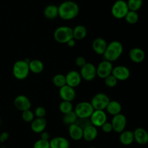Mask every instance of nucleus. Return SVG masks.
I'll use <instances>...</instances> for the list:
<instances>
[{"label":"nucleus","mask_w":148,"mask_h":148,"mask_svg":"<svg viewBox=\"0 0 148 148\" xmlns=\"http://www.w3.org/2000/svg\"><path fill=\"white\" fill-rule=\"evenodd\" d=\"M46 114V111L44 107L43 106L37 107L34 111L35 116H36V118H44Z\"/></svg>","instance_id":"37"},{"label":"nucleus","mask_w":148,"mask_h":148,"mask_svg":"<svg viewBox=\"0 0 148 148\" xmlns=\"http://www.w3.org/2000/svg\"><path fill=\"white\" fill-rule=\"evenodd\" d=\"M29 69L30 72H33L34 74H40L44 69V64L43 62L39 59H33L30 60L29 62Z\"/></svg>","instance_id":"27"},{"label":"nucleus","mask_w":148,"mask_h":148,"mask_svg":"<svg viewBox=\"0 0 148 148\" xmlns=\"http://www.w3.org/2000/svg\"><path fill=\"white\" fill-rule=\"evenodd\" d=\"M90 119L92 126L95 127H101L103 124L107 121V114L104 111L94 110Z\"/></svg>","instance_id":"11"},{"label":"nucleus","mask_w":148,"mask_h":148,"mask_svg":"<svg viewBox=\"0 0 148 148\" xmlns=\"http://www.w3.org/2000/svg\"><path fill=\"white\" fill-rule=\"evenodd\" d=\"M88 34L85 26L78 25L73 28V38L75 40H80L85 38Z\"/></svg>","instance_id":"26"},{"label":"nucleus","mask_w":148,"mask_h":148,"mask_svg":"<svg viewBox=\"0 0 148 148\" xmlns=\"http://www.w3.org/2000/svg\"><path fill=\"white\" fill-rule=\"evenodd\" d=\"M129 56L134 63H142L145 59V53L140 48H133L129 52Z\"/></svg>","instance_id":"18"},{"label":"nucleus","mask_w":148,"mask_h":148,"mask_svg":"<svg viewBox=\"0 0 148 148\" xmlns=\"http://www.w3.org/2000/svg\"><path fill=\"white\" fill-rule=\"evenodd\" d=\"M33 148H50V143L49 140L40 139L34 143Z\"/></svg>","instance_id":"36"},{"label":"nucleus","mask_w":148,"mask_h":148,"mask_svg":"<svg viewBox=\"0 0 148 148\" xmlns=\"http://www.w3.org/2000/svg\"><path fill=\"white\" fill-rule=\"evenodd\" d=\"M98 134L97 127L91 125L83 130V136L82 138L87 142H92L97 138Z\"/></svg>","instance_id":"22"},{"label":"nucleus","mask_w":148,"mask_h":148,"mask_svg":"<svg viewBox=\"0 0 148 148\" xmlns=\"http://www.w3.org/2000/svg\"><path fill=\"white\" fill-rule=\"evenodd\" d=\"M110 98L106 94L103 92H98L92 98L90 103L93 107L94 110H101L104 111L110 102Z\"/></svg>","instance_id":"6"},{"label":"nucleus","mask_w":148,"mask_h":148,"mask_svg":"<svg viewBox=\"0 0 148 148\" xmlns=\"http://www.w3.org/2000/svg\"><path fill=\"white\" fill-rule=\"evenodd\" d=\"M43 14L45 17L49 20H54L59 17V10L58 6L55 4H49L45 7L43 10Z\"/></svg>","instance_id":"23"},{"label":"nucleus","mask_w":148,"mask_h":148,"mask_svg":"<svg viewBox=\"0 0 148 148\" xmlns=\"http://www.w3.org/2000/svg\"><path fill=\"white\" fill-rule=\"evenodd\" d=\"M8 138H9L8 133L6 132L1 133V135H0V143H4V142H6L7 140H8Z\"/></svg>","instance_id":"40"},{"label":"nucleus","mask_w":148,"mask_h":148,"mask_svg":"<svg viewBox=\"0 0 148 148\" xmlns=\"http://www.w3.org/2000/svg\"><path fill=\"white\" fill-rule=\"evenodd\" d=\"M125 20L127 23L130 25H134L138 22L139 20V14L137 12L134 11H129L127 15L124 17Z\"/></svg>","instance_id":"31"},{"label":"nucleus","mask_w":148,"mask_h":148,"mask_svg":"<svg viewBox=\"0 0 148 148\" xmlns=\"http://www.w3.org/2000/svg\"><path fill=\"white\" fill-rule=\"evenodd\" d=\"M52 82L55 87L59 88H61L62 87L66 85L65 75H62V74H57V75H54L53 79H52Z\"/></svg>","instance_id":"29"},{"label":"nucleus","mask_w":148,"mask_h":148,"mask_svg":"<svg viewBox=\"0 0 148 148\" xmlns=\"http://www.w3.org/2000/svg\"><path fill=\"white\" fill-rule=\"evenodd\" d=\"M59 109L61 111L62 114H67V113L73 111V105H72V102H69V101H62L60 103L59 106Z\"/></svg>","instance_id":"30"},{"label":"nucleus","mask_w":148,"mask_h":148,"mask_svg":"<svg viewBox=\"0 0 148 148\" xmlns=\"http://www.w3.org/2000/svg\"><path fill=\"white\" fill-rule=\"evenodd\" d=\"M77 119V116L74 111L67 113V114H63V116H62V122L64 123V124L68 126V127L72 125V124H75Z\"/></svg>","instance_id":"28"},{"label":"nucleus","mask_w":148,"mask_h":148,"mask_svg":"<svg viewBox=\"0 0 148 148\" xmlns=\"http://www.w3.org/2000/svg\"><path fill=\"white\" fill-rule=\"evenodd\" d=\"M77 118H90L94 111L90 102H80L76 105L74 109Z\"/></svg>","instance_id":"7"},{"label":"nucleus","mask_w":148,"mask_h":148,"mask_svg":"<svg viewBox=\"0 0 148 148\" xmlns=\"http://www.w3.org/2000/svg\"><path fill=\"white\" fill-rule=\"evenodd\" d=\"M49 137H50V134H49V132H47L43 131V132L40 133V139H42V140H49Z\"/></svg>","instance_id":"41"},{"label":"nucleus","mask_w":148,"mask_h":148,"mask_svg":"<svg viewBox=\"0 0 148 148\" xmlns=\"http://www.w3.org/2000/svg\"><path fill=\"white\" fill-rule=\"evenodd\" d=\"M59 96L64 101L72 102L76 98V92L75 88L66 85L59 88Z\"/></svg>","instance_id":"14"},{"label":"nucleus","mask_w":148,"mask_h":148,"mask_svg":"<svg viewBox=\"0 0 148 148\" xmlns=\"http://www.w3.org/2000/svg\"><path fill=\"white\" fill-rule=\"evenodd\" d=\"M101 129H102V131L105 133H110L113 131V127L112 125H111V123L108 122V121H106L105 124H103Z\"/></svg>","instance_id":"38"},{"label":"nucleus","mask_w":148,"mask_h":148,"mask_svg":"<svg viewBox=\"0 0 148 148\" xmlns=\"http://www.w3.org/2000/svg\"><path fill=\"white\" fill-rule=\"evenodd\" d=\"M97 76L101 79H106L107 77L111 75L114 66L112 63L108 61L103 60L97 66Z\"/></svg>","instance_id":"10"},{"label":"nucleus","mask_w":148,"mask_h":148,"mask_svg":"<svg viewBox=\"0 0 148 148\" xmlns=\"http://www.w3.org/2000/svg\"><path fill=\"white\" fill-rule=\"evenodd\" d=\"M111 75L118 81H125L130 77V71L128 67L122 65L114 66Z\"/></svg>","instance_id":"13"},{"label":"nucleus","mask_w":148,"mask_h":148,"mask_svg":"<svg viewBox=\"0 0 148 148\" xmlns=\"http://www.w3.org/2000/svg\"><path fill=\"white\" fill-rule=\"evenodd\" d=\"M124 51V47L121 42L118 40H113L108 44L106 50L103 53L104 60L110 62H114L119 59Z\"/></svg>","instance_id":"2"},{"label":"nucleus","mask_w":148,"mask_h":148,"mask_svg":"<svg viewBox=\"0 0 148 148\" xmlns=\"http://www.w3.org/2000/svg\"><path fill=\"white\" fill-rule=\"evenodd\" d=\"M22 118L25 122L31 123L35 119L34 112H33L30 109L23 111L22 114Z\"/></svg>","instance_id":"34"},{"label":"nucleus","mask_w":148,"mask_h":148,"mask_svg":"<svg viewBox=\"0 0 148 148\" xmlns=\"http://www.w3.org/2000/svg\"><path fill=\"white\" fill-rule=\"evenodd\" d=\"M111 123L113 127V131L121 134L125 130L127 123V118L124 114H119L113 116Z\"/></svg>","instance_id":"9"},{"label":"nucleus","mask_w":148,"mask_h":148,"mask_svg":"<svg viewBox=\"0 0 148 148\" xmlns=\"http://www.w3.org/2000/svg\"><path fill=\"white\" fill-rule=\"evenodd\" d=\"M86 63V59H85V57H83V56H78V57H77V59H75V64H76V65L78 67H82Z\"/></svg>","instance_id":"39"},{"label":"nucleus","mask_w":148,"mask_h":148,"mask_svg":"<svg viewBox=\"0 0 148 148\" xmlns=\"http://www.w3.org/2000/svg\"><path fill=\"white\" fill-rule=\"evenodd\" d=\"M75 124L79 126L82 130H85V128L92 125L90 118H77Z\"/></svg>","instance_id":"33"},{"label":"nucleus","mask_w":148,"mask_h":148,"mask_svg":"<svg viewBox=\"0 0 148 148\" xmlns=\"http://www.w3.org/2000/svg\"><path fill=\"white\" fill-rule=\"evenodd\" d=\"M14 106L18 111H23L30 110L31 108V102L26 95H17L14 100Z\"/></svg>","instance_id":"12"},{"label":"nucleus","mask_w":148,"mask_h":148,"mask_svg":"<svg viewBox=\"0 0 148 148\" xmlns=\"http://www.w3.org/2000/svg\"><path fill=\"white\" fill-rule=\"evenodd\" d=\"M0 124H1V119H0Z\"/></svg>","instance_id":"44"},{"label":"nucleus","mask_w":148,"mask_h":148,"mask_svg":"<svg viewBox=\"0 0 148 148\" xmlns=\"http://www.w3.org/2000/svg\"><path fill=\"white\" fill-rule=\"evenodd\" d=\"M68 131H69V137L71 139L75 141H79L82 139L83 136V130L77 125L76 124H73L68 127Z\"/></svg>","instance_id":"20"},{"label":"nucleus","mask_w":148,"mask_h":148,"mask_svg":"<svg viewBox=\"0 0 148 148\" xmlns=\"http://www.w3.org/2000/svg\"><path fill=\"white\" fill-rule=\"evenodd\" d=\"M129 11L130 10H129L127 3L124 0L116 1L113 4L111 10L113 17L119 20L124 18Z\"/></svg>","instance_id":"5"},{"label":"nucleus","mask_w":148,"mask_h":148,"mask_svg":"<svg viewBox=\"0 0 148 148\" xmlns=\"http://www.w3.org/2000/svg\"><path fill=\"white\" fill-rule=\"evenodd\" d=\"M79 74L82 79L88 82H90L96 77L97 68L92 63L87 62L82 67H81Z\"/></svg>","instance_id":"8"},{"label":"nucleus","mask_w":148,"mask_h":148,"mask_svg":"<svg viewBox=\"0 0 148 148\" xmlns=\"http://www.w3.org/2000/svg\"><path fill=\"white\" fill-rule=\"evenodd\" d=\"M108 43L103 38H96L94 39L92 43V47L95 53L98 55H103L104 52L106 50Z\"/></svg>","instance_id":"17"},{"label":"nucleus","mask_w":148,"mask_h":148,"mask_svg":"<svg viewBox=\"0 0 148 148\" xmlns=\"http://www.w3.org/2000/svg\"><path fill=\"white\" fill-rule=\"evenodd\" d=\"M104 82H105V85H106L108 88H114L116 86L117 83H118V80L113 76L112 75H109L107 77L106 79H104Z\"/></svg>","instance_id":"35"},{"label":"nucleus","mask_w":148,"mask_h":148,"mask_svg":"<svg viewBox=\"0 0 148 148\" xmlns=\"http://www.w3.org/2000/svg\"><path fill=\"white\" fill-rule=\"evenodd\" d=\"M75 44H76V40H75L74 38L72 39V40H70L69 41H68L67 43H66V45L70 48H72L74 47V46H75Z\"/></svg>","instance_id":"42"},{"label":"nucleus","mask_w":148,"mask_h":148,"mask_svg":"<svg viewBox=\"0 0 148 148\" xmlns=\"http://www.w3.org/2000/svg\"><path fill=\"white\" fill-rule=\"evenodd\" d=\"M121 109H122V107H121V103L116 101H110L109 103L108 104L106 108L107 112L113 116L121 114Z\"/></svg>","instance_id":"24"},{"label":"nucleus","mask_w":148,"mask_h":148,"mask_svg":"<svg viewBox=\"0 0 148 148\" xmlns=\"http://www.w3.org/2000/svg\"><path fill=\"white\" fill-rule=\"evenodd\" d=\"M65 77H66V85L73 88H75L77 86H79L82 79L79 72L75 70L69 71L65 75Z\"/></svg>","instance_id":"15"},{"label":"nucleus","mask_w":148,"mask_h":148,"mask_svg":"<svg viewBox=\"0 0 148 148\" xmlns=\"http://www.w3.org/2000/svg\"><path fill=\"white\" fill-rule=\"evenodd\" d=\"M50 148H69V143L67 139L63 137H53L49 141Z\"/></svg>","instance_id":"21"},{"label":"nucleus","mask_w":148,"mask_h":148,"mask_svg":"<svg viewBox=\"0 0 148 148\" xmlns=\"http://www.w3.org/2000/svg\"><path fill=\"white\" fill-rule=\"evenodd\" d=\"M59 17L64 20L75 19L79 12V7L76 2L71 0L63 1L58 6Z\"/></svg>","instance_id":"1"},{"label":"nucleus","mask_w":148,"mask_h":148,"mask_svg":"<svg viewBox=\"0 0 148 148\" xmlns=\"http://www.w3.org/2000/svg\"><path fill=\"white\" fill-rule=\"evenodd\" d=\"M88 148H97V147H88Z\"/></svg>","instance_id":"43"},{"label":"nucleus","mask_w":148,"mask_h":148,"mask_svg":"<svg viewBox=\"0 0 148 148\" xmlns=\"http://www.w3.org/2000/svg\"><path fill=\"white\" fill-rule=\"evenodd\" d=\"M119 140L120 143L124 145H130L134 141V133L130 130H124L120 134Z\"/></svg>","instance_id":"25"},{"label":"nucleus","mask_w":148,"mask_h":148,"mask_svg":"<svg viewBox=\"0 0 148 148\" xmlns=\"http://www.w3.org/2000/svg\"><path fill=\"white\" fill-rule=\"evenodd\" d=\"M134 141L140 145H145L148 143V132L142 127L137 128L134 132Z\"/></svg>","instance_id":"16"},{"label":"nucleus","mask_w":148,"mask_h":148,"mask_svg":"<svg viewBox=\"0 0 148 148\" xmlns=\"http://www.w3.org/2000/svg\"><path fill=\"white\" fill-rule=\"evenodd\" d=\"M28 64L25 60H18L14 62L12 67V73L16 79L23 80L28 77L30 73Z\"/></svg>","instance_id":"4"},{"label":"nucleus","mask_w":148,"mask_h":148,"mask_svg":"<svg viewBox=\"0 0 148 148\" xmlns=\"http://www.w3.org/2000/svg\"><path fill=\"white\" fill-rule=\"evenodd\" d=\"M53 38L59 43H66L73 39V28L69 26H60L55 30Z\"/></svg>","instance_id":"3"},{"label":"nucleus","mask_w":148,"mask_h":148,"mask_svg":"<svg viewBox=\"0 0 148 148\" xmlns=\"http://www.w3.org/2000/svg\"><path fill=\"white\" fill-rule=\"evenodd\" d=\"M30 124L32 131L36 134H40L45 131L47 122L45 118H36Z\"/></svg>","instance_id":"19"},{"label":"nucleus","mask_w":148,"mask_h":148,"mask_svg":"<svg viewBox=\"0 0 148 148\" xmlns=\"http://www.w3.org/2000/svg\"><path fill=\"white\" fill-rule=\"evenodd\" d=\"M127 3L130 11L137 12L143 6V0H128Z\"/></svg>","instance_id":"32"}]
</instances>
